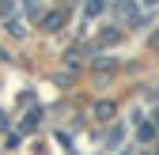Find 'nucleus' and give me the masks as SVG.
<instances>
[{
	"label": "nucleus",
	"instance_id": "2",
	"mask_svg": "<svg viewBox=\"0 0 159 155\" xmlns=\"http://www.w3.org/2000/svg\"><path fill=\"white\" fill-rule=\"evenodd\" d=\"M65 27V11H49V15H42V30H61Z\"/></svg>",
	"mask_w": 159,
	"mask_h": 155
},
{
	"label": "nucleus",
	"instance_id": "5",
	"mask_svg": "<svg viewBox=\"0 0 159 155\" xmlns=\"http://www.w3.org/2000/svg\"><path fill=\"white\" fill-rule=\"evenodd\" d=\"M34 129H38V110L27 113V121H23V132H34Z\"/></svg>",
	"mask_w": 159,
	"mask_h": 155
},
{
	"label": "nucleus",
	"instance_id": "8",
	"mask_svg": "<svg viewBox=\"0 0 159 155\" xmlns=\"http://www.w3.org/2000/svg\"><path fill=\"white\" fill-rule=\"evenodd\" d=\"M8 30H11V34L19 38V34H23V23H19V19H8Z\"/></svg>",
	"mask_w": 159,
	"mask_h": 155
},
{
	"label": "nucleus",
	"instance_id": "12",
	"mask_svg": "<svg viewBox=\"0 0 159 155\" xmlns=\"http://www.w3.org/2000/svg\"><path fill=\"white\" fill-rule=\"evenodd\" d=\"M155 46H159V34H155Z\"/></svg>",
	"mask_w": 159,
	"mask_h": 155
},
{
	"label": "nucleus",
	"instance_id": "4",
	"mask_svg": "<svg viewBox=\"0 0 159 155\" xmlns=\"http://www.w3.org/2000/svg\"><path fill=\"white\" fill-rule=\"evenodd\" d=\"M95 117H114V102H110V99L95 102Z\"/></svg>",
	"mask_w": 159,
	"mask_h": 155
},
{
	"label": "nucleus",
	"instance_id": "7",
	"mask_svg": "<svg viewBox=\"0 0 159 155\" xmlns=\"http://www.w3.org/2000/svg\"><path fill=\"white\" fill-rule=\"evenodd\" d=\"M136 136H140V140H152V136H155V125H140V129H136Z\"/></svg>",
	"mask_w": 159,
	"mask_h": 155
},
{
	"label": "nucleus",
	"instance_id": "6",
	"mask_svg": "<svg viewBox=\"0 0 159 155\" xmlns=\"http://www.w3.org/2000/svg\"><path fill=\"white\" fill-rule=\"evenodd\" d=\"M95 68H98V72H102V76H106V72L114 68V61H110V57H98V61H95Z\"/></svg>",
	"mask_w": 159,
	"mask_h": 155
},
{
	"label": "nucleus",
	"instance_id": "10",
	"mask_svg": "<svg viewBox=\"0 0 159 155\" xmlns=\"http://www.w3.org/2000/svg\"><path fill=\"white\" fill-rule=\"evenodd\" d=\"M144 4H159V0H144Z\"/></svg>",
	"mask_w": 159,
	"mask_h": 155
},
{
	"label": "nucleus",
	"instance_id": "1",
	"mask_svg": "<svg viewBox=\"0 0 159 155\" xmlns=\"http://www.w3.org/2000/svg\"><path fill=\"white\" fill-rule=\"evenodd\" d=\"M114 19H121V23H140L136 4H133V0H117V4H114Z\"/></svg>",
	"mask_w": 159,
	"mask_h": 155
},
{
	"label": "nucleus",
	"instance_id": "9",
	"mask_svg": "<svg viewBox=\"0 0 159 155\" xmlns=\"http://www.w3.org/2000/svg\"><path fill=\"white\" fill-rule=\"evenodd\" d=\"M23 4H27V11H30V15H38V0H23Z\"/></svg>",
	"mask_w": 159,
	"mask_h": 155
},
{
	"label": "nucleus",
	"instance_id": "11",
	"mask_svg": "<svg viewBox=\"0 0 159 155\" xmlns=\"http://www.w3.org/2000/svg\"><path fill=\"white\" fill-rule=\"evenodd\" d=\"M155 129H159V113H155Z\"/></svg>",
	"mask_w": 159,
	"mask_h": 155
},
{
	"label": "nucleus",
	"instance_id": "3",
	"mask_svg": "<svg viewBox=\"0 0 159 155\" xmlns=\"http://www.w3.org/2000/svg\"><path fill=\"white\" fill-rule=\"evenodd\" d=\"M98 11H106V0H87L84 4V19H95Z\"/></svg>",
	"mask_w": 159,
	"mask_h": 155
}]
</instances>
